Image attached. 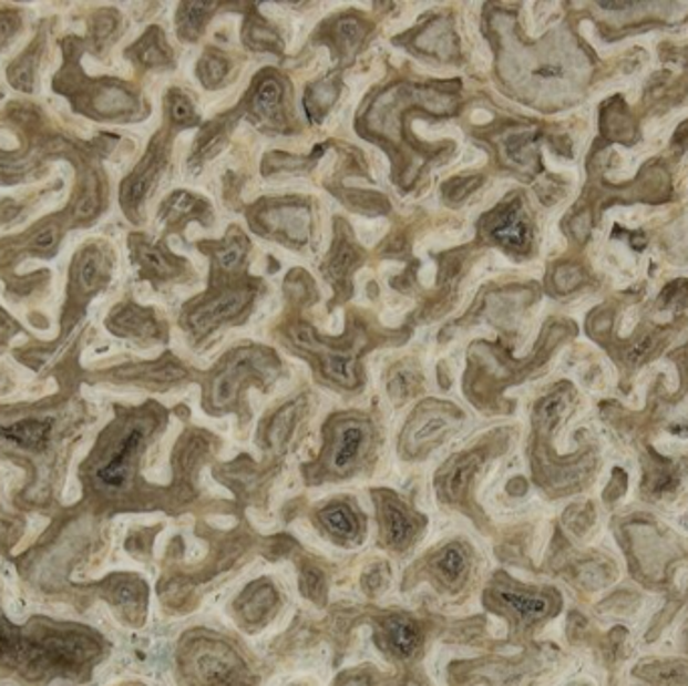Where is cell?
Listing matches in <instances>:
<instances>
[{
    "label": "cell",
    "mask_w": 688,
    "mask_h": 686,
    "mask_svg": "<svg viewBox=\"0 0 688 686\" xmlns=\"http://www.w3.org/2000/svg\"><path fill=\"white\" fill-rule=\"evenodd\" d=\"M663 306H687L688 305V283L687 280H678V283L668 284L665 293L660 296Z\"/></svg>",
    "instance_id": "ab89813d"
},
{
    "label": "cell",
    "mask_w": 688,
    "mask_h": 686,
    "mask_svg": "<svg viewBox=\"0 0 688 686\" xmlns=\"http://www.w3.org/2000/svg\"><path fill=\"white\" fill-rule=\"evenodd\" d=\"M260 293L263 280L248 274L209 278L208 290L184 306L182 328H186L194 342H202L222 327L242 325L250 316Z\"/></svg>",
    "instance_id": "5b68a950"
},
{
    "label": "cell",
    "mask_w": 688,
    "mask_h": 686,
    "mask_svg": "<svg viewBox=\"0 0 688 686\" xmlns=\"http://www.w3.org/2000/svg\"><path fill=\"white\" fill-rule=\"evenodd\" d=\"M165 120L167 127L174 133L199 125V115L194 101L179 89H170L165 95Z\"/></svg>",
    "instance_id": "d6a6232c"
},
{
    "label": "cell",
    "mask_w": 688,
    "mask_h": 686,
    "mask_svg": "<svg viewBox=\"0 0 688 686\" xmlns=\"http://www.w3.org/2000/svg\"><path fill=\"white\" fill-rule=\"evenodd\" d=\"M248 222L254 234L292 250H306L315 234V214L306 197L263 199L248 209Z\"/></svg>",
    "instance_id": "8992f818"
},
{
    "label": "cell",
    "mask_w": 688,
    "mask_h": 686,
    "mask_svg": "<svg viewBox=\"0 0 688 686\" xmlns=\"http://www.w3.org/2000/svg\"><path fill=\"white\" fill-rule=\"evenodd\" d=\"M290 81L280 71L264 69L254 76L250 89L242 99V111L260 130L288 133L295 125L290 111Z\"/></svg>",
    "instance_id": "9c48e42d"
},
{
    "label": "cell",
    "mask_w": 688,
    "mask_h": 686,
    "mask_svg": "<svg viewBox=\"0 0 688 686\" xmlns=\"http://www.w3.org/2000/svg\"><path fill=\"white\" fill-rule=\"evenodd\" d=\"M602 127L608 137H614L618 142H628L634 137V125L630 115H628V110L624 105L614 107V101L608 103L604 110Z\"/></svg>",
    "instance_id": "d590c367"
},
{
    "label": "cell",
    "mask_w": 688,
    "mask_h": 686,
    "mask_svg": "<svg viewBox=\"0 0 688 686\" xmlns=\"http://www.w3.org/2000/svg\"><path fill=\"white\" fill-rule=\"evenodd\" d=\"M480 242L497 246L507 254L525 256L532 250L534 228L520 194L505 197L502 204L487 212L478 224Z\"/></svg>",
    "instance_id": "30bf717a"
},
{
    "label": "cell",
    "mask_w": 688,
    "mask_h": 686,
    "mask_svg": "<svg viewBox=\"0 0 688 686\" xmlns=\"http://www.w3.org/2000/svg\"><path fill=\"white\" fill-rule=\"evenodd\" d=\"M160 426V414L143 411L130 417L111 439L105 455L95 469V480L103 490L121 491L133 480L143 451Z\"/></svg>",
    "instance_id": "52a82bcc"
},
{
    "label": "cell",
    "mask_w": 688,
    "mask_h": 686,
    "mask_svg": "<svg viewBox=\"0 0 688 686\" xmlns=\"http://www.w3.org/2000/svg\"><path fill=\"white\" fill-rule=\"evenodd\" d=\"M101 654V641L81 628L43 626L24 632L0 622V665L21 670L27 678L81 676Z\"/></svg>",
    "instance_id": "6da1fadb"
},
{
    "label": "cell",
    "mask_w": 688,
    "mask_h": 686,
    "mask_svg": "<svg viewBox=\"0 0 688 686\" xmlns=\"http://www.w3.org/2000/svg\"><path fill=\"white\" fill-rule=\"evenodd\" d=\"M487 598L503 606L510 614H514L520 622H535L544 618L550 612V598L542 596L537 592H527V590L515 588V586H505V584H495L490 592Z\"/></svg>",
    "instance_id": "7402d4cb"
},
{
    "label": "cell",
    "mask_w": 688,
    "mask_h": 686,
    "mask_svg": "<svg viewBox=\"0 0 688 686\" xmlns=\"http://www.w3.org/2000/svg\"><path fill=\"white\" fill-rule=\"evenodd\" d=\"M582 270L578 266H559L554 273V284L559 293H569L582 283Z\"/></svg>",
    "instance_id": "74e56055"
},
{
    "label": "cell",
    "mask_w": 688,
    "mask_h": 686,
    "mask_svg": "<svg viewBox=\"0 0 688 686\" xmlns=\"http://www.w3.org/2000/svg\"><path fill=\"white\" fill-rule=\"evenodd\" d=\"M283 371V360L263 345H240L228 350L222 359L206 372L202 387V405L206 413H236L246 417V391L258 387L268 391Z\"/></svg>",
    "instance_id": "3957f363"
},
{
    "label": "cell",
    "mask_w": 688,
    "mask_h": 686,
    "mask_svg": "<svg viewBox=\"0 0 688 686\" xmlns=\"http://www.w3.org/2000/svg\"><path fill=\"white\" fill-rule=\"evenodd\" d=\"M306 413H308V399L298 397L268 414L258 431L260 449L268 455H283L286 447L290 446L296 429L305 421Z\"/></svg>",
    "instance_id": "ac0fdd59"
},
{
    "label": "cell",
    "mask_w": 688,
    "mask_h": 686,
    "mask_svg": "<svg viewBox=\"0 0 688 686\" xmlns=\"http://www.w3.org/2000/svg\"><path fill=\"white\" fill-rule=\"evenodd\" d=\"M463 411L455 405L438 399H427L417 407L404 423L399 439V453L403 459H423L438 449L449 436L458 431Z\"/></svg>",
    "instance_id": "ba28073f"
},
{
    "label": "cell",
    "mask_w": 688,
    "mask_h": 686,
    "mask_svg": "<svg viewBox=\"0 0 688 686\" xmlns=\"http://www.w3.org/2000/svg\"><path fill=\"white\" fill-rule=\"evenodd\" d=\"M244 44L258 51V53H274V55H283L285 53V41L280 33L276 31V27L260 17L258 12H251L250 17L244 22V31H242Z\"/></svg>",
    "instance_id": "f1b7e54d"
},
{
    "label": "cell",
    "mask_w": 688,
    "mask_h": 686,
    "mask_svg": "<svg viewBox=\"0 0 688 686\" xmlns=\"http://www.w3.org/2000/svg\"><path fill=\"white\" fill-rule=\"evenodd\" d=\"M431 577L443 588L458 590L470 574V554L461 544H449L429 564Z\"/></svg>",
    "instance_id": "4316f807"
},
{
    "label": "cell",
    "mask_w": 688,
    "mask_h": 686,
    "mask_svg": "<svg viewBox=\"0 0 688 686\" xmlns=\"http://www.w3.org/2000/svg\"><path fill=\"white\" fill-rule=\"evenodd\" d=\"M278 602L276 590L270 582H254L250 588L246 590L238 600V612L242 618L250 624L263 622L264 616L273 611Z\"/></svg>",
    "instance_id": "4dcf8cb0"
},
{
    "label": "cell",
    "mask_w": 688,
    "mask_h": 686,
    "mask_svg": "<svg viewBox=\"0 0 688 686\" xmlns=\"http://www.w3.org/2000/svg\"><path fill=\"white\" fill-rule=\"evenodd\" d=\"M382 544L393 552H404L415 544L425 520L411 512L391 491L374 493Z\"/></svg>",
    "instance_id": "9a60e30c"
},
{
    "label": "cell",
    "mask_w": 688,
    "mask_h": 686,
    "mask_svg": "<svg viewBox=\"0 0 688 686\" xmlns=\"http://www.w3.org/2000/svg\"><path fill=\"white\" fill-rule=\"evenodd\" d=\"M340 91H342V81H340L339 73L320 76L312 85H308L305 93V110L308 113V120L315 123L325 120V115L332 110V105L340 98Z\"/></svg>",
    "instance_id": "83f0119b"
},
{
    "label": "cell",
    "mask_w": 688,
    "mask_h": 686,
    "mask_svg": "<svg viewBox=\"0 0 688 686\" xmlns=\"http://www.w3.org/2000/svg\"><path fill=\"white\" fill-rule=\"evenodd\" d=\"M384 641L394 656L409 658L419 648L421 632L415 622L403 618V616H393L384 624Z\"/></svg>",
    "instance_id": "1f68e13d"
},
{
    "label": "cell",
    "mask_w": 688,
    "mask_h": 686,
    "mask_svg": "<svg viewBox=\"0 0 688 686\" xmlns=\"http://www.w3.org/2000/svg\"><path fill=\"white\" fill-rule=\"evenodd\" d=\"M197 248L212 258V278H236L246 274L250 240L238 226H229L222 240H204Z\"/></svg>",
    "instance_id": "d6986e66"
},
{
    "label": "cell",
    "mask_w": 688,
    "mask_h": 686,
    "mask_svg": "<svg viewBox=\"0 0 688 686\" xmlns=\"http://www.w3.org/2000/svg\"><path fill=\"white\" fill-rule=\"evenodd\" d=\"M394 41L403 43L415 55L438 59L443 63H455L459 59V37L453 21L445 14H433L425 24H419Z\"/></svg>",
    "instance_id": "2e32d148"
},
{
    "label": "cell",
    "mask_w": 688,
    "mask_h": 686,
    "mask_svg": "<svg viewBox=\"0 0 688 686\" xmlns=\"http://www.w3.org/2000/svg\"><path fill=\"white\" fill-rule=\"evenodd\" d=\"M318 523L335 542L342 545L357 544L362 540V518L349 503L335 501L318 512Z\"/></svg>",
    "instance_id": "cb8c5ba5"
},
{
    "label": "cell",
    "mask_w": 688,
    "mask_h": 686,
    "mask_svg": "<svg viewBox=\"0 0 688 686\" xmlns=\"http://www.w3.org/2000/svg\"><path fill=\"white\" fill-rule=\"evenodd\" d=\"M53 427L55 423L51 417H22L19 421L0 426V439L14 449L39 453L53 436Z\"/></svg>",
    "instance_id": "603a6c76"
},
{
    "label": "cell",
    "mask_w": 688,
    "mask_h": 686,
    "mask_svg": "<svg viewBox=\"0 0 688 686\" xmlns=\"http://www.w3.org/2000/svg\"><path fill=\"white\" fill-rule=\"evenodd\" d=\"M364 262V250L361 244L355 240V234L349 224L342 218L335 222V240L330 246L327 258L322 262L320 270L325 274L327 283L335 290V300L342 303L349 298L352 290V276L359 270Z\"/></svg>",
    "instance_id": "5bb4252c"
},
{
    "label": "cell",
    "mask_w": 688,
    "mask_h": 686,
    "mask_svg": "<svg viewBox=\"0 0 688 686\" xmlns=\"http://www.w3.org/2000/svg\"><path fill=\"white\" fill-rule=\"evenodd\" d=\"M110 328L121 337L140 338V340H157L164 337L162 322L155 318L152 308H140L135 305L121 306L110 318Z\"/></svg>",
    "instance_id": "d4e9b609"
},
{
    "label": "cell",
    "mask_w": 688,
    "mask_h": 686,
    "mask_svg": "<svg viewBox=\"0 0 688 686\" xmlns=\"http://www.w3.org/2000/svg\"><path fill=\"white\" fill-rule=\"evenodd\" d=\"M490 455H492V443H480L445 461L443 468H439L438 478H435L439 500L459 508L461 512L470 513L473 518V512H475L473 488Z\"/></svg>",
    "instance_id": "8fae6325"
},
{
    "label": "cell",
    "mask_w": 688,
    "mask_h": 686,
    "mask_svg": "<svg viewBox=\"0 0 688 686\" xmlns=\"http://www.w3.org/2000/svg\"><path fill=\"white\" fill-rule=\"evenodd\" d=\"M229 71H232V63H229L228 55L219 53L216 49H208L202 55V59L197 61V79L209 91L226 85L229 79Z\"/></svg>",
    "instance_id": "e575fe53"
},
{
    "label": "cell",
    "mask_w": 688,
    "mask_h": 686,
    "mask_svg": "<svg viewBox=\"0 0 688 686\" xmlns=\"http://www.w3.org/2000/svg\"><path fill=\"white\" fill-rule=\"evenodd\" d=\"M483 184V177L480 175H471V177H453L443 186V199L449 206H455L459 202H463L465 197L473 194L478 187Z\"/></svg>",
    "instance_id": "8d00e7d4"
},
{
    "label": "cell",
    "mask_w": 688,
    "mask_h": 686,
    "mask_svg": "<svg viewBox=\"0 0 688 686\" xmlns=\"http://www.w3.org/2000/svg\"><path fill=\"white\" fill-rule=\"evenodd\" d=\"M322 433L320 455L302 468L308 483L349 480L371 465L377 453V427L371 417L359 411L332 414Z\"/></svg>",
    "instance_id": "277c9868"
},
{
    "label": "cell",
    "mask_w": 688,
    "mask_h": 686,
    "mask_svg": "<svg viewBox=\"0 0 688 686\" xmlns=\"http://www.w3.org/2000/svg\"><path fill=\"white\" fill-rule=\"evenodd\" d=\"M675 143L688 150V121H685V123L678 127L677 133H675Z\"/></svg>",
    "instance_id": "60d3db41"
},
{
    "label": "cell",
    "mask_w": 688,
    "mask_h": 686,
    "mask_svg": "<svg viewBox=\"0 0 688 686\" xmlns=\"http://www.w3.org/2000/svg\"><path fill=\"white\" fill-rule=\"evenodd\" d=\"M133 262L140 266L143 278L153 283H174L192 274L186 258H179L165 248L164 244H150L145 238H133Z\"/></svg>",
    "instance_id": "ffe728a7"
},
{
    "label": "cell",
    "mask_w": 688,
    "mask_h": 686,
    "mask_svg": "<svg viewBox=\"0 0 688 686\" xmlns=\"http://www.w3.org/2000/svg\"><path fill=\"white\" fill-rule=\"evenodd\" d=\"M371 31L372 22L359 12H339L320 24L315 41L327 44L340 63H352Z\"/></svg>",
    "instance_id": "e0dca14e"
},
{
    "label": "cell",
    "mask_w": 688,
    "mask_h": 686,
    "mask_svg": "<svg viewBox=\"0 0 688 686\" xmlns=\"http://www.w3.org/2000/svg\"><path fill=\"white\" fill-rule=\"evenodd\" d=\"M218 2H184L175 17L177 37L186 43H196L206 31L209 19L216 14Z\"/></svg>",
    "instance_id": "f546056e"
},
{
    "label": "cell",
    "mask_w": 688,
    "mask_h": 686,
    "mask_svg": "<svg viewBox=\"0 0 688 686\" xmlns=\"http://www.w3.org/2000/svg\"><path fill=\"white\" fill-rule=\"evenodd\" d=\"M0 328H2V322H0Z\"/></svg>",
    "instance_id": "7bdbcfd3"
},
{
    "label": "cell",
    "mask_w": 688,
    "mask_h": 686,
    "mask_svg": "<svg viewBox=\"0 0 688 686\" xmlns=\"http://www.w3.org/2000/svg\"><path fill=\"white\" fill-rule=\"evenodd\" d=\"M302 592H305L308 598L322 600L325 596V577L318 572V570H308L302 574Z\"/></svg>",
    "instance_id": "f35d334b"
},
{
    "label": "cell",
    "mask_w": 688,
    "mask_h": 686,
    "mask_svg": "<svg viewBox=\"0 0 688 686\" xmlns=\"http://www.w3.org/2000/svg\"><path fill=\"white\" fill-rule=\"evenodd\" d=\"M184 668L194 686H244V663L226 644L197 643Z\"/></svg>",
    "instance_id": "4fadbf2b"
},
{
    "label": "cell",
    "mask_w": 688,
    "mask_h": 686,
    "mask_svg": "<svg viewBox=\"0 0 688 686\" xmlns=\"http://www.w3.org/2000/svg\"><path fill=\"white\" fill-rule=\"evenodd\" d=\"M421 372L413 362L404 360L394 367L389 379H387V391L394 405H403L407 399H411L421 389Z\"/></svg>",
    "instance_id": "836d02e7"
},
{
    "label": "cell",
    "mask_w": 688,
    "mask_h": 686,
    "mask_svg": "<svg viewBox=\"0 0 688 686\" xmlns=\"http://www.w3.org/2000/svg\"><path fill=\"white\" fill-rule=\"evenodd\" d=\"M162 218L170 229H175V232L186 228L189 222H199L202 226L209 228L214 224V209L209 206L208 199L196 196L192 192L177 190L172 196L165 197Z\"/></svg>",
    "instance_id": "44dd1931"
},
{
    "label": "cell",
    "mask_w": 688,
    "mask_h": 686,
    "mask_svg": "<svg viewBox=\"0 0 688 686\" xmlns=\"http://www.w3.org/2000/svg\"><path fill=\"white\" fill-rule=\"evenodd\" d=\"M174 131L170 127L160 131L153 137L150 150L145 153L140 165L133 170V174L121 186V206L132 222H142V207L145 199L162 180L167 162H170V145H172Z\"/></svg>",
    "instance_id": "7c38bea8"
},
{
    "label": "cell",
    "mask_w": 688,
    "mask_h": 686,
    "mask_svg": "<svg viewBox=\"0 0 688 686\" xmlns=\"http://www.w3.org/2000/svg\"><path fill=\"white\" fill-rule=\"evenodd\" d=\"M125 57H130L143 71L172 69L175 65L174 51L165 41L164 31L160 27L147 29V33L125 51Z\"/></svg>",
    "instance_id": "484cf974"
},
{
    "label": "cell",
    "mask_w": 688,
    "mask_h": 686,
    "mask_svg": "<svg viewBox=\"0 0 688 686\" xmlns=\"http://www.w3.org/2000/svg\"><path fill=\"white\" fill-rule=\"evenodd\" d=\"M285 340L288 349L310 362L320 381L349 392L362 387V355L379 345L357 313H350L349 328L342 337H320L310 325L296 322L286 327Z\"/></svg>",
    "instance_id": "7a4b0ae2"
},
{
    "label": "cell",
    "mask_w": 688,
    "mask_h": 686,
    "mask_svg": "<svg viewBox=\"0 0 688 686\" xmlns=\"http://www.w3.org/2000/svg\"><path fill=\"white\" fill-rule=\"evenodd\" d=\"M342 686H369V683H367L364 678H350V680H347Z\"/></svg>",
    "instance_id": "b9f144b4"
}]
</instances>
